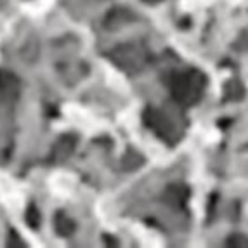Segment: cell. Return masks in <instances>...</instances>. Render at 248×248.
Wrapping results in <instances>:
<instances>
[{
    "mask_svg": "<svg viewBox=\"0 0 248 248\" xmlns=\"http://www.w3.org/2000/svg\"><path fill=\"white\" fill-rule=\"evenodd\" d=\"M205 78L198 71H187L177 75L172 82V95L174 99L182 104H193L202 97Z\"/></svg>",
    "mask_w": 248,
    "mask_h": 248,
    "instance_id": "obj_1",
    "label": "cell"
},
{
    "mask_svg": "<svg viewBox=\"0 0 248 248\" xmlns=\"http://www.w3.org/2000/svg\"><path fill=\"white\" fill-rule=\"evenodd\" d=\"M111 59L120 68L128 71L141 70L144 64V54L136 46H118L111 52Z\"/></svg>",
    "mask_w": 248,
    "mask_h": 248,
    "instance_id": "obj_2",
    "label": "cell"
},
{
    "mask_svg": "<svg viewBox=\"0 0 248 248\" xmlns=\"http://www.w3.org/2000/svg\"><path fill=\"white\" fill-rule=\"evenodd\" d=\"M134 19H136V14L132 11H128L127 7H113L104 17V28L116 31V30H122L127 25H130Z\"/></svg>",
    "mask_w": 248,
    "mask_h": 248,
    "instance_id": "obj_3",
    "label": "cell"
},
{
    "mask_svg": "<svg viewBox=\"0 0 248 248\" xmlns=\"http://www.w3.org/2000/svg\"><path fill=\"white\" fill-rule=\"evenodd\" d=\"M144 122L148 127L155 128V132H158L161 137H165V139H170V136L174 134V125L170 124L165 118V115H161L160 111L148 109L144 113Z\"/></svg>",
    "mask_w": 248,
    "mask_h": 248,
    "instance_id": "obj_4",
    "label": "cell"
},
{
    "mask_svg": "<svg viewBox=\"0 0 248 248\" xmlns=\"http://www.w3.org/2000/svg\"><path fill=\"white\" fill-rule=\"evenodd\" d=\"M187 196H189V189L184 184H172L165 189L163 198L172 207H182L187 202Z\"/></svg>",
    "mask_w": 248,
    "mask_h": 248,
    "instance_id": "obj_5",
    "label": "cell"
},
{
    "mask_svg": "<svg viewBox=\"0 0 248 248\" xmlns=\"http://www.w3.org/2000/svg\"><path fill=\"white\" fill-rule=\"evenodd\" d=\"M17 92H19V82L16 77L7 71H0V95L13 99L17 95Z\"/></svg>",
    "mask_w": 248,
    "mask_h": 248,
    "instance_id": "obj_6",
    "label": "cell"
},
{
    "mask_svg": "<svg viewBox=\"0 0 248 248\" xmlns=\"http://www.w3.org/2000/svg\"><path fill=\"white\" fill-rule=\"evenodd\" d=\"M73 149H75V137H71V136L61 137L52 149L54 161H64L71 153H73Z\"/></svg>",
    "mask_w": 248,
    "mask_h": 248,
    "instance_id": "obj_7",
    "label": "cell"
},
{
    "mask_svg": "<svg viewBox=\"0 0 248 248\" xmlns=\"http://www.w3.org/2000/svg\"><path fill=\"white\" fill-rule=\"evenodd\" d=\"M56 231H58L61 236H70V234H73V231H75V222L70 219V217H68L66 214L59 212V214L56 215Z\"/></svg>",
    "mask_w": 248,
    "mask_h": 248,
    "instance_id": "obj_8",
    "label": "cell"
},
{
    "mask_svg": "<svg viewBox=\"0 0 248 248\" xmlns=\"http://www.w3.org/2000/svg\"><path fill=\"white\" fill-rule=\"evenodd\" d=\"M25 220L31 229H37L38 226H40V212H38V208L35 207L33 203H31V205H28V208H26Z\"/></svg>",
    "mask_w": 248,
    "mask_h": 248,
    "instance_id": "obj_9",
    "label": "cell"
},
{
    "mask_svg": "<svg viewBox=\"0 0 248 248\" xmlns=\"http://www.w3.org/2000/svg\"><path fill=\"white\" fill-rule=\"evenodd\" d=\"M142 2H146V4H158L161 0H142Z\"/></svg>",
    "mask_w": 248,
    "mask_h": 248,
    "instance_id": "obj_10",
    "label": "cell"
}]
</instances>
